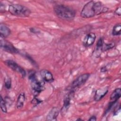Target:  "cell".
Wrapping results in <instances>:
<instances>
[{
  "label": "cell",
  "instance_id": "obj_1",
  "mask_svg": "<svg viewBox=\"0 0 121 121\" xmlns=\"http://www.w3.org/2000/svg\"><path fill=\"white\" fill-rule=\"evenodd\" d=\"M108 10V9L104 7L101 2L91 0L87 2L83 6L80 16L83 18H88L106 12Z\"/></svg>",
  "mask_w": 121,
  "mask_h": 121
},
{
  "label": "cell",
  "instance_id": "obj_2",
  "mask_svg": "<svg viewBox=\"0 0 121 121\" xmlns=\"http://www.w3.org/2000/svg\"><path fill=\"white\" fill-rule=\"evenodd\" d=\"M53 10L56 15L62 19L72 20L76 16V11L73 8L63 4L56 5Z\"/></svg>",
  "mask_w": 121,
  "mask_h": 121
},
{
  "label": "cell",
  "instance_id": "obj_3",
  "mask_svg": "<svg viewBox=\"0 0 121 121\" xmlns=\"http://www.w3.org/2000/svg\"><path fill=\"white\" fill-rule=\"evenodd\" d=\"M28 79L30 81L32 91L34 92L35 96L40 93L44 89V82L38 80L37 78L35 71L31 70L28 73Z\"/></svg>",
  "mask_w": 121,
  "mask_h": 121
},
{
  "label": "cell",
  "instance_id": "obj_4",
  "mask_svg": "<svg viewBox=\"0 0 121 121\" xmlns=\"http://www.w3.org/2000/svg\"><path fill=\"white\" fill-rule=\"evenodd\" d=\"M8 10L11 15L19 17H29L31 13V10L27 7L19 4L10 5Z\"/></svg>",
  "mask_w": 121,
  "mask_h": 121
},
{
  "label": "cell",
  "instance_id": "obj_5",
  "mask_svg": "<svg viewBox=\"0 0 121 121\" xmlns=\"http://www.w3.org/2000/svg\"><path fill=\"white\" fill-rule=\"evenodd\" d=\"M0 48L4 51L10 53L17 54L19 52V51L11 43L5 39V38L0 36Z\"/></svg>",
  "mask_w": 121,
  "mask_h": 121
},
{
  "label": "cell",
  "instance_id": "obj_6",
  "mask_svg": "<svg viewBox=\"0 0 121 121\" xmlns=\"http://www.w3.org/2000/svg\"><path fill=\"white\" fill-rule=\"evenodd\" d=\"M4 62L8 67L10 68L15 72L20 73L23 77H25L26 76V72L25 69L13 60H7L4 61Z\"/></svg>",
  "mask_w": 121,
  "mask_h": 121
},
{
  "label": "cell",
  "instance_id": "obj_7",
  "mask_svg": "<svg viewBox=\"0 0 121 121\" xmlns=\"http://www.w3.org/2000/svg\"><path fill=\"white\" fill-rule=\"evenodd\" d=\"M90 77V74L84 73L77 77L71 83V88L75 89L84 84Z\"/></svg>",
  "mask_w": 121,
  "mask_h": 121
},
{
  "label": "cell",
  "instance_id": "obj_8",
  "mask_svg": "<svg viewBox=\"0 0 121 121\" xmlns=\"http://www.w3.org/2000/svg\"><path fill=\"white\" fill-rule=\"evenodd\" d=\"M95 39V34L93 32L89 33L84 37L83 40V44L85 47H89L94 44Z\"/></svg>",
  "mask_w": 121,
  "mask_h": 121
},
{
  "label": "cell",
  "instance_id": "obj_9",
  "mask_svg": "<svg viewBox=\"0 0 121 121\" xmlns=\"http://www.w3.org/2000/svg\"><path fill=\"white\" fill-rule=\"evenodd\" d=\"M108 88L107 87H103L97 89L95 92L94 100L97 102L101 100L108 93Z\"/></svg>",
  "mask_w": 121,
  "mask_h": 121
},
{
  "label": "cell",
  "instance_id": "obj_10",
  "mask_svg": "<svg viewBox=\"0 0 121 121\" xmlns=\"http://www.w3.org/2000/svg\"><path fill=\"white\" fill-rule=\"evenodd\" d=\"M40 75L44 81L48 83H52L54 81L52 74L47 69H42L40 71Z\"/></svg>",
  "mask_w": 121,
  "mask_h": 121
},
{
  "label": "cell",
  "instance_id": "obj_11",
  "mask_svg": "<svg viewBox=\"0 0 121 121\" xmlns=\"http://www.w3.org/2000/svg\"><path fill=\"white\" fill-rule=\"evenodd\" d=\"M59 113L60 110L58 107H54L52 108L46 116V121H56Z\"/></svg>",
  "mask_w": 121,
  "mask_h": 121
},
{
  "label": "cell",
  "instance_id": "obj_12",
  "mask_svg": "<svg viewBox=\"0 0 121 121\" xmlns=\"http://www.w3.org/2000/svg\"><path fill=\"white\" fill-rule=\"evenodd\" d=\"M70 94V93H69V94L67 95L64 98L63 105L60 110L61 114H65L66 113V112L68 111L69 108L70 103V100H71Z\"/></svg>",
  "mask_w": 121,
  "mask_h": 121
},
{
  "label": "cell",
  "instance_id": "obj_13",
  "mask_svg": "<svg viewBox=\"0 0 121 121\" xmlns=\"http://www.w3.org/2000/svg\"><path fill=\"white\" fill-rule=\"evenodd\" d=\"M121 96V89L119 87L115 89L110 96L111 102L115 103Z\"/></svg>",
  "mask_w": 121,
  "mask_h": 121
},
{
  "label": "cell",
  "instance_id": "obj_14",
  "mask_svg": "<svg viewBox=\"0 0 121 121\" xmlns=\"http://www.w3.org/2000/svg\"><path fill=\"white\" fill-rule=\"evenodd\" d=\"M0 36L6 38L10 35L11 31L8 26L4 24L1 23L0 24Z\"/></svg>",
  "mask_w": 121,
  "mask_h": 121
},
{
  "label": "cell",
  "instance_id": "obj_15",
  "mask_svg": "<svg viewBox=\"0 0 121 121\" xmlns=\"http://www.w3.org/2000/svg\"><path fill=\"white\" fill-rule=\"evenodd\" d=\"M25 100H26V97H25V93L24 92L20 93L19 95L17 101L16 107L17 109H19L23 107L25 102Z\"/></svg>",
  "mask_w": 121,
  "mask_h": 121
},
{
  "label": "cell",
  "instance_id": "obj_16",
  "mask_svg": "<svg viewBox=\"0 0 121 121\" xmlns=\"http://www.w3.org/2000/svg\"><path fill=\"white\" fill-rule=\"evenodd\" d=\"M112 34L114 36H117L121 35V25L120 23H118L115 25L112 30Z\"/></svg>",
  "mask_w": 121,
  "mask_h": 121
},
{
  "label": "cell",
  "instance_id": "obj_17",
  "mask_svg": "<svg viewBox=\"0 0 121 121\" xmlns=\"http://www.w3.org/2000/svg\"><path fill=\"white\" fill-rule=\"evenodd\" d=\"M0 106L1 111L4 113H6L7 112V108L6 105V101L4 100L1 95H0Z\"/></svg>",
  "mask_w": 121,
  "mask_h": 121
},
{
  "label": "cell",
  "instance_id": "obj_18",
  "mask_svg": "<svg viewBox=\"0 0 121 121\" xmlns=\"http://www.w3.org/2000/svg\"><path fill=\"white\" fill-rule=\"evenodd\" d=\"M114 46H115V43H105V44L104 43L103 46L101 48V49H102V51H105L112 48L113 47H114Z\"/></svg>",
  "mask_w": 121,
  "mask_h": 121
},
{
  "label": "cell",
  "instance_id": "obj_19",
  "mask_svg": "<svg viewBox=\"0 0 121 121\" xmlns=\"http://www.w3.org/2000/svg\"><path fill=\"white\" fill-rule=\"evenodd\" d=\"M4 85L5 87L7 89H9L11 87V80L9 77L5 78L4 80Z\"/></svg>",
  "mask_w": 121,
  "mask_h": 121
},
{
  "label": "cell",
  "instance_id": "obj_20",
  "mask_svg": "<svg viewBox=\"0 0 121 121\" xmlns=\"http://www.w3.org/2000/svg\"><path fill=\"white\" fill-rule=\"evenodd\" d=\"M104 43V40L103 37H100L98 39V41H97V42L96 43V45L97 49H100V48L101 49V48L103 46Z\"/></svg>",
  "mask_w": 121,
  "mask_h": 121
},
{
  "label": "cell",
  "instance_id": "obj_21",
  "mask_svg": "<svg viewBox=\"0 0 121 121\" xmlns=\"http://www.w3.org/2000/svg\"><path fill=\"white\" fill-rule=\"evenodd\" d=\"M42 102V100H40L39 99L37 98L36 97V96H35L34 97V98L32 99V100L31 101V103L32 104H33L34 105H37L38 104H39L41 103V102Z\"/></svg>",
  "mask_w": 121,
  "mask_h": 121
},
{
  "label": "cell",
  "instance_id": "obj_22",
  "mask_svg": "<svg viewBox=\"0 0 121 121\" xmlns=\"http://www.w3.org/2000/svg\"><path fill=\"white\" fill-rule=\"evenodd\" d=\"M115 14L116 15H118L119 16H120L121 15V8L120 7L117 8V9H116V10L114 11Z\"/></svg>",
  "mask_w": 121,
  "mask_h": 121
},
{
  "label": "cell",
  "instance_id": "obj_23",
  "mask_svg": "<svg viewBox=\"0 0 121 121\" xmlns=\"http://www.w3.org/2000/svg\"><path fill=\"white\" fill-rule=\"evenodd\" d=\"M96 116H95V115H93V116H92L91 117H90V118L88 119V121H96Z\"/></svg>",
  "mask_w": 121,
  "mask_h": 121
},
{
  "label": "cell",
  "instance_id": "obj_24",
  "mask_svg": "<svg viewBox=\"0 0 121 121\" xmlns=\"http://www.w3.org/2000/svg\"><path fill=\"white\" fill-rule=\"evenodd\" d=\"M0 10L1 12H4V11H5V7L4 6V4H2V3H0Z\"/></svg>",
  "mask_w": 121,
  "mask_h": 121
},
{
  "label": "cell",
  "instance_id": "obj_25",
  "mask_svg": "<svg viewBox=\"0 0 121 121\" xmlns=\"http://www.w3.org/2000/svg\"><path fill=\"white\" fill-rule=\"evenodd\" d=\"M30 31L31 32H32V33H35H35H38V31H37V30H35V29L34 28H30Z\"/></svg>",
  "mask_w": 121,
  "mask_h": 121
},
{
  "label": "cell",
  "instance_id": "obj_26",
  "mask_svg": "<svg viewBox=\"0 0 121 121\" xmlns=\"http://www.w3.org/2000/svg\"><path fill=\"white\" fill-rule=\"evenodd\" d=\"M106 68H104V67L102 68L101 69V72H106Z\"/></svg>",
  "mask_w": 121,
  "mask_h": 121
},
{
  "label": "cell",
  "instance_id": "obj_27",
  "mask_svg": "<svg viewBox=\"0 0 121 121\" xmlns=\"http://www.w3.org/2000/svg\"><path fill=\"white\" fill-rule=\"evenodd\" d=\"M77 121H83V120H82V119H81L78 118V119L77 120Z\"/></svg>",
  "mask_w": 121,
  "mask_h": 121
}]
</instances>
